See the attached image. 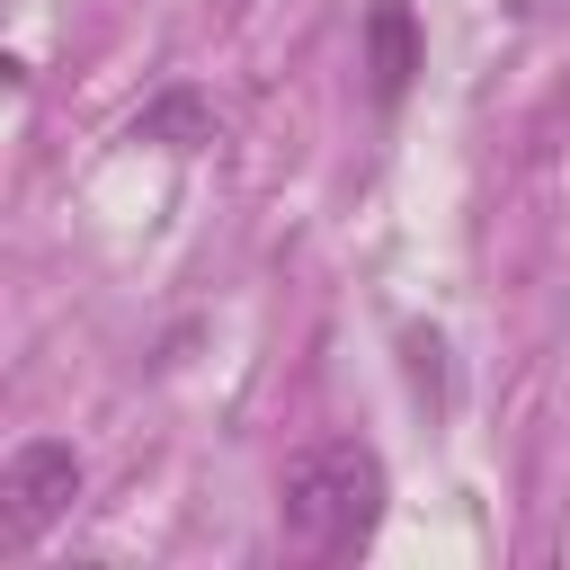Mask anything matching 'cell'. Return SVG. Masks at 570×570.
<instances>
[{
  "label": "cell",
  "mask_w": 570,
  "mask_h": 570,
  "mask_svg": "<svg viewBox=\"0 0 570 570\" xmlns=\"http://www.w3.org/2000/svg\"><path fill=\"white\" fill-rule=\"evenodd\" d=\"M410 80H419V18H410V0H374L365 9V89H374V107H401Z\"/></svg>",
  "instance_id": "cell-3"
},
{
  "label": "cell",
  "mask_w": 570,
  "mask_h": 570,
  "mask_svg": "<svg viewBox=\"0 0 570 570\" xmlns=\"http://www.w3.org/2000/svg\"><path fill=\"white\" fill-rule=\"evenodd\" d=\"M383 525V454L365 436H321L276 481V534L303 561H356Z\"/></svg>",
  "instance_id": "cell-1"
},
{
  "label": "cell",
  "mask_w": 570,
  "mask_h": 570,
  "mask_svg": "<svg viewBox=\"0 0 570 570\" xmlns=\"http://www.w3.org/2000/svg\"><path fill=\"white\" fill-rule=\"evenodd\" d=\"M134 142H169V151H196V142H214V107H205L196 89H169V98H151V107L134 116Z\"/></svg>",
  "instance_id": "cell-4"
},
{
  "label": "cell",
  "mask_w": 570,
  "mask_h": 570,
  "mask_svg": "<svg viewBox=\"0 0 570 570\" xmlns=\"http://www.w3.org/2000/svg\"><path fill=\"white\" fill-rule=\"evenodd\" d=\"M80 499V454L62 436H27L0 463V552H27L45 525H62Z\"/></svg>",
  "instance_id": "cell-2"
}]
</instances>
